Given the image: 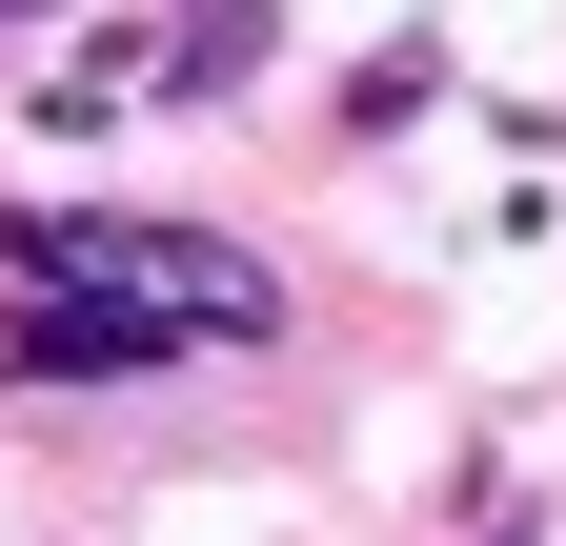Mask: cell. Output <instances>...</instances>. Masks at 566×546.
<instances>
[{
  "instance_id": "obj_1",
  "label": "cell",
  "mask_w": 566,
  "mask_h": 546,
  "mask_svg": "<svg viewBox=\"0 0 566 546\" xmlns=\"http://www.w3.org/2000/svg\"><path fill=\"white\" fill-rule=\"evenodd\" d=\"M21 243V365L41 385H102V365H163V345H243L263 324V263H202V243H142V223H0Z\"/></svg>"
}]
</instances>
